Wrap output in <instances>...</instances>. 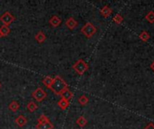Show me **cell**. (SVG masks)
<instances>
[{"label": "cell", "instance_id": "obj_1", "mask_svg": "<svg viewBox=\"0 0 154 129\" xmlns=\"http://www.w3.org/2000/svg\"><path fill=\"white\" fill-rule=\"evenodd\" d=\"M66 89H68V84L60 76V75H56L53 78V83L51 86V90L57 95H60V93L65 91Z\"/></svg>", "mask_w": 154, "mask_h": 129}, {"label": "cell", "instance_id": "obj_2", "mask_svg": "<svg viewBox=\"0 0 154 129\" xmlns=\"http://www.w3.org/2000/svg\"><path fill=\"white\" fill-rule=\"evenodd\" d=\"M81 32L87 37V38H91L94 36V34L97 32V28L96 26L91 23L90 22H88L85 23V25L81 28Z\"/></svg>", "mask_w": 154, "mask_h": 129}, {"label": "cell", "instance_id": "obj_3", "mask_svg": "<svg viewBox=\"0 0 154 129\" xmlns=\"http://www.w3.org/2000/svg\"><path fill=\"white\" fill-rule=\"evenodd\" d=\"M73 69L77 72V74H79V75H82L85 74V72H87V70L88 69V65L83 60V59H79L74 65H73Z\"/></svg>", "mask_w": 154, "mask_h": 129}, {"label": "cell", "instance_id": "obj_4", "mask_svg": "<svg viewBox=\"0 0 154 129\" xmlns=\"http://www.w3.org/2000/svg\"><path fill=\"white\" fill-rule=\"evenodd\" d=\"M32 98H33L36 101L42 102V101L47 97V93H46V92H45L43 89H42V88L39 87V88H37L35 91L32 92Z\"/></svg>", "mask_w": 154, "mask_h": 129}, {"label": "cell", "instance_id": "obj_5", "mask_svg": "<svg viewBox=\"0 0 154 129\" xmlns=\"http://www.w3.org/2000/svg\"><path fill=\"white\" fill-rule=\"evenodd\" d=\"M0 21L3 22L4 25H10L14 21V16L10 13V12H5L1 16H0Z\"/></svg>", "mask_w": 154, "mask_h": 129}, {"label": "cell", "instance_id": "obj_6", "mask_svg": "<svg viewBox=\"0 0 154 129\" xmlns=\"http://www.w3.org/2000/svg\"><path fill=\"white\" fill-rule=\"evenodd\" d=\"M112 12H113V10H112L108 5H105V6H103V7L100 9V13H101L102 16L105 17V18L109 17V16L112 14Z\"/></svg>", "mask_w": 154, "mask_h": 129}, {"label": "cell", "instance_id": "obj_7", "mask_svg": "<svg viewBox=\"0 0 154 129\" xmlns=\"http://www.w3.org/2000/svg\"><path fill=\"white\" fill-rule=\"evenodd\" d=\"M66 25L69 29L70 30H74L77 26H78V22L73 18V17H69L68 18V20L66 21Z\"/></svg>", "mask_w": 154, "mask_h": 129}, {"label": "cell", "instance_id": "obj_8", "mask_svg": "<svg viewBox=\"0 0 154 129\" xmlns=\"http://www.w3.org/2000/svg\"><path fill=\"white\" fill-rule=\"evenodd\" d=\"M60 96H61V99H64V100L69 101L73 98V92L71 91H69V89H66L65 91H63L60 93Z\"/></svg>", "mask_w": 154, "mask_h": 129}, {"label": "cell", "instance_id": "obj_9", "mask_svg": "<svg viewBox=\"0 0 154 129\" xmlns=\"http://www.w3.org/2000/svg\"><path fill=\"white\" fill-rule=\"evenodd\" d=\"M15 123L19 126V127H24L26 124H27V119L24 117V116H23V115H20V116H18L16 119H15Z\"/></svg>", "mask_w": 154, "mask_h": 129}, {"label": "cell", "instance_id": "obj_10", "mask_svg": "<svg viewBox=\"0 0 154 129\" xmlns=\"http://www.w3.org/2000/svg\"><path fill=\"white\" fill-rule=\"evenodd\" d=\"M60 23H61V19L57 15H53L50 19V24L53 27H58Z\"/></svg>", "mask_w": 154, "mask_h": 129}, {"label": "cell", "instance_id": "obj_11", "mask_svg": "<svg viewBox=\"0 0 154 129\" xmlns=\"http://www.w3.org/2000/svg\"><path fill=\"white\" fill-rule=\"evenodd\" d=\"M36 128L37 129H52L53 128V125L51 123V121H49V122H45V123L37 124Z\"/></svg>", "mask_w": 154, "mask_h": 129}, {"label": "cell", "instance_id": "obj_12", "mask_svg": "<svg viewBox=\"0 0 154 129\" xmlns=\"http://www.w3.org/2000/svg\"><path fill=\"white\" fill-rule=\"evenodd\" d=\"M8 108H9V110H10L11 111H13V112H16V111L20 109V105H19V103H18L17 101H11V102L9 103Z\"/></svg>", "mask_w": 154, "mask_h": 129}, {"label": "cell", "instance_id": "obj_13", "mask_svg": "<svg viewBox=\"0 0 154 129\" xmlns=\"http://www.w3.org/2000/svg\"><path fill=\"white\" fill-rule=\"evenodd\" d=\"M52 83H53V78H51V76H48L47 75V76L43 77V79H42V84L47 88H49V89H51V86Z\"/></svg>", "mask_w": 154, "mask_h": 129}, {"label": "cell", "instance_id": "obj_14", "mask_svg": "<svg viewBox=\"0 0 154 129\" xmlns=\"http://www.w3.org/2000/svg\"><path fill=\"white\" fill-rule=\"evenodd\" d=\"M10 31H11L10 28H9L8 26H6V25H4V24H3V25L0 27V33H1L2 37H6L7 35H9Z\"/></svg>", "mask_w": 154, "mask_h": 129}, {"label": "cell", "instance_id": "obj_15", "mask_svg": "<svg viewBox=\"0 0 154 129\" xmlns=\"http://www.w3.org/2000/svg\"><path fill=\"white\" fill-rule=\"evenodd\" d=\"M58 105H59V107H60L62 110H66V109L69 106V101H66V100H64V99H60V100L58 101Z\"/></svg>", "mask_w": 154, "mask_h": 129}, {"label": "cell", "instance_id": "obj_16", "mask_svg": "<svg viewBox=\"0 0 154 129\" xmlns=\"http://www.w3.org/2000/svg\"><path fill=\"white\" fill-rule=\"evenodd\" d=\"M35 40H36L39 43H42V42L45 41L46 36H45V34H44L42 31H40L35 35Z\"/></svg>", "mask_w": 154, "mask_h": 129}, {"label": "cell", "instance_id": "obj_17", "mask_svg": "<svg viewBox=\"0 0 154 129\" xmlns=\"http://www.w3.org/2000/svg\"><path fill=\"white\" fill-rule=\"evenodd\" d=\"M139 38H140L143 41L146 42V41H148V40H150L151 36H150V33H149L148 31H143L140 33Z\"/></svg>", "mask_w": 154, "mask_h": 129}, {"label": "cell", "instance_id": "obj_18", "mask_svg": "<svg viewBox=\"0 0 154 129\" xmlns=\"http://www.w3.org/2000/svg\"><path fill=\"white\" fill-rule=\"evenodd\" d=\"M77 124L80 127V128H84V127H86L87 126V124H88V120L83 117V116H80L79 118H78V119H77Z\"/></svg>", "mask_w": 154, "mask_h": 129}, {"label": "cell", "instance_id": "obj_19", "mask_svg": "<svg viewBox=\"0 0 154 129\" xmlns=\"http://www.w3.org/2000/svg\"><path fill=\"white\" fill-rule=\"evenodd\" d=\"M26 108H27V110H28L30 112H34V111L38 109V106H37V104H36L35 102L30 101V102H28Z\"/></svg>", "mask_w": 154, "mask_h": 129}, {"label": "cell", "instance_id": "obj_20", "mask_svg": "<svg viewBox=\"0 0 154 129\" xmlns=\"http://www.w3.org/2000/svg\"><path fill=\"white\" fill-rule=\"evenodd\" d=\"M88 98L85 95V94H83V95H81L79 98V100H78V101H79V103L80 104V105H82V106H85V105H87L88 103Z\"/></svg>", "mask_w": 154, "mask_h": 129}, {"label": "cell", "instance_id": "obj_21", "mask_svg": "<svg viewBox=\"0 0 154 129\" xmlns=\"http://www.w3.org/2000/svg\"><path fill=\"white\" fill-rule=\"evenodd\" d=\"M145 19L150 22V23H153L154 22V12L153 11H150L146 15H145Z\"/></svg>", "mask_w": 154, "mask_h": 129}, {"label": "cell", "instance_id": "obj_22", "mask_svg": "<svg viewBox=\"0 0 154 129\" xmlns=\"http://www.w3.org/2000/svg\"><path fill=\"white\" fill-rule=\"evenodd\" d=\"M113 21L116 22V23H117V24H119V23H121V22H123V21H124V17L121 15V14H119V13H117V14H116L114 17H113Z\"/></svg>", "mask_w": 154, "mask_h": 129}, {"label": "cell", "instance_id": "obj_23", "mask_svg": "<svg viewBox=\"0 0 154 129\" xmlns=\"http://www.w3.org/2000/svg\"><path fill=\"white\" fill-rule=\"evenodd\" d=\"M50 119H48L47 116L45 115H42L39 119H38V124H41V123H45V122H49Z\"/></svg>", "mask_w": 154, "mask_h": 129}, {"label": "cell", "instance_id": "obj_24", "mask_svg": "<svg viewBox=\"0 0 154 129\" xmlns=\"http://www.w3.org/2000/svg\"><path fill=\"white\" fill-rule=\"evenodd\" d=\"M144 129H154V124L153 123H149L145 128H144Z\"/></svg>", "mask_w": 154, "mask_h": 129}, {"label": "cell", "instance_id": "obj_25", "mask_svg": "<svg viewBox=\"0 0 154 129\" xmlns=\"http://www.w3.org/2000/svg\"><path fill=\"white\" fill-rule=\"evenodd\" d=\"M151 66V69H152V70L154 72V61H152V63L151 64V66Z\"/></svg>", "mask_w": 154, "mask_h": 129}, {"label": "cell", "instance_id": "obj_26", "mask_svg": "<svg viewBox=\"0 0 154 129\" xmlns=\"http://www.w3.org/2000/svg\"><path fill=\"white\" fill-rule=\"evenodd\" d=\"M1 86H2V84H1V83H0V89H1Z\"/></svg>", "mask_w": 154, "mask_h": 129}, {"label": "cell", "instance_id": "obj_27", "mask_svg": "<svg viewBox=\"0 0 154 129\" xmlns=\"http://www.w3.org/2000/svg\"><path fill=\"white\" fill-rule=\"evenodd\" d=\"M1 37H2V35H1V33H0V38H1Z\"/></svg>", "mask_w": 154, "mask_h": 129}]
</instances>
